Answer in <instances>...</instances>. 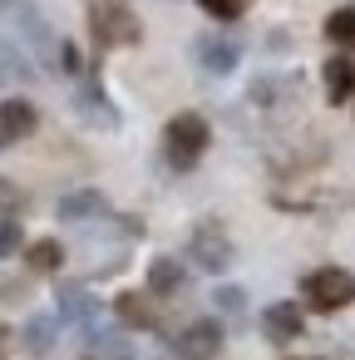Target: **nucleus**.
I'll use <instances>...</instances> for the list:
<instances>
[{"instance_id": "nucleus-20", "label": "nucleus", "mask_w": 355, "mask_h": 360, "mask_svg": "<svg viewBox=\"0 0 355 360\" xmlns=\"http://www.w3.org/2000/svg\"><path fill=\"white\" fill-rule=\"evenodd\" d=\"M20 207H25V193L11 178H0V212H20Z\"/></svg>"}, {"instance_id": "nucleus-9", "label": "nucleus", "mask_w": 355, "mask_h": 360, "mask_svg": "<svg viewBox=\"0 0 355 360\" xmlns=\"http://www.w3.org/2000/svg\"><path fill=\"white\" fill-rule=\"evenodd\" d=\"M104 212H109V198L99 188H79V193L60 198V222H89V217H104Z\"/></svg>"}, {"instance_id": "nucleus-13", "label": "nucleus", "mask_w": 355, "mask_h": 360, "mask_svg": "<svg viewBox=\"0 0 355 360\" xmlns=\"http://www.w3.org/2000/svg\"><path fill=\"white\" fill-rule=\"evenodd\" d=\"M114 311H119L124 326H138V330H153V326H158V311H153L148 296H138V291H124V296L114 301Z\"/></svg>"}, {"instance_id": "nucleus-7", "label": "nucleus", "mask_w": 355, "mask_h": 360, "mask_svg": "<svg viewBox=\"0 0 355 360\" xmlns=\"http://www.w3.org/2000/svg\"><path fill=\"white\" fill-rule=\"evenodd\" d=\"M301 326H306V316H301V306L296 301H271L266 311H262V330H266V340H296L301 335Z\"/></svg>"}, {"instance_id": "nucleus-6", "label": "nucleus", "mask_w": 355, "mask_h": 360, "mask_svg": "<svg viewBox=\"0 0 355 360\" xmlns=\"http://www.w3.org/2000/svg\"><path fill=\"white\" fill-rule=\"evenodd\" d=\"M193 55H198V65H202L207 75H232L237 60H242L237 40H227V35H202V40L193 45Z\"/></svg>"}, {"instance_id": "nucleus-1", "label": "nucleus", "mask_w": 355, "mask_h": 360, "mask_svg": "<svg viewBox=\"0 0 355 360\" xmlns=\"http://www.w3.org/2000/svg\"><path fill=\"white\" fill-rule=\"evenodd\" d=\"M89 30H94V40H99L104 50H114V45H138V40H143L138 15H134L129 6H119V0H99V6L89 11Z\"/></svg>"}, {"instance_id": "nucleus-18", "label": "nucleus", "mask_w": 355, "mask_h": 360, "mask_svg": "<svg viewBox=\"0 0 355 360\" xmlns=\"http://www.w3.org/2000/svg\"><path fill=\"white\" fill-rule=\"evenodd\" d=\"M325 35H330L335 45H355V6H340V11H330V20H325Z\"/></svg>"}, {"instance_id": "nucleus-4", "label": "nucleus", "mask_w": 355, "mask_h": 360, "mask_svg": "<svg viewBox=\"0 0 355 360\" xmlns=\"http://www.w3.org/2000/svg\"><path fill=\"white\" fill-rule=\"evenodd\" d=\"M188 257H193L202 271H227V266H232V242H227V232H222L217 222H202V227H193V237H188Z\"/></svg>"}, {"instance_id": "nucleus-3", "label": "nucleus", "mask_w": 355, "mask_h": 360, "mask_svg": "<svg viewBox=\"0 0 355 360\" xmlns=\"http://www.w3.org/2000/svg\"><path fill=\"white\" fill-rule=\"evenodd\" d=\"M301 291H306V301L316 311H340L345 301H355V276L340 271V266H321V271H311L301 281Z\"/></svg>"}, {"instance_id": "nucleus-22", "label": "nucleus", "mask_w": 355, "mask_h": 360, "mask_svg": "<svg viewBox=\"0 0 355 360\" xmlns=\"http://www.w3.org/2000/svg\"><path fill=\"white\" fill-rule=\"evenodd\" d=\"M212 301H217L222 311H242V301H247V296H242V286H222V291H217Z\"/></svg>"}, {"instance_id": "nucleus-19", "label": "nucleus", "mask_w": 355, "mask_h": 360, "mask_svg": "<svg viewBox=\"0 0 355 360\" xmlns=\"http://www.w3.org/2000/svg\"><path fill=\"white\" fill-rule=\"evenodd\" d=\"M198 6H202L207 15H217V20H237V15L252 6V0H198Z\"/></svg>"}, {"instance_id": "nucleus-10", "label": "nucleus", "mask_w": 355, "mask_h": 360, "mask_svg": "<svg viewBox=\"0 0 355 360\" xmlns=\"http://www.w3.org/2000/svg\"><path fill=\"white\" fill-rule=\"evenodd\" d=\"M35 124L40 119H35V104L30 99H6V104H0V139H6V143L11 139H30Z\"/></svg>"}, {"instance_id": "nucleus-21", "label": "nucleus", "mask_w": 355, "mask_h": 360, "mask_svg": "<svg viewBox=\"0 0 355 360\" xmlns=\"http://www.w3.org/2000/svg\"><path fill=\"white\" fill-rule=\"evenodd\" d=\"M20 222H0V257H11V252H20Z\"/></svg>"}, {"instance_id": "nucleus-5", "label": "nucleus", "mask_w": 355, "mask_h": 360, "mask_svg": "<svg viewBox=\"0 0 355 360\" xmlns=\"http://www.w3.org/2000/svg\"><path fill=\"white\" fill-rule=\"evenodd\" d=\"M173 350H178L183 360H212V355L222 350V326H217V321H193V326L173 340Z\"/></svg>"}, {"instance_id": "nucleus-24", "label": "nucleus", "mask_w": 355, "mask_h": 360, "mask_svg": "<svg viewBox=\"0 0 355 360\" xmlns=\"http://www.w3.org/2000/svg\"><path fill=\"white\" fill-rule=\"evenodd\" d=\"M0 143H6V139H0Z\"/></svg>"}, {"instance_id": "nucleus-11", "label": "nucleus", "mask_w": 355, "mask_h": 360, "mask_svg": "<svg viewBox=\"0 0 355 360\" xmlns=\"http://www.w3.org/2000/svg\"><path fill=\"white\" fill-rule=\"evenodd\" d=\"M325 99L330 104H345L350 94H355V60H345V55H335V60H325Z\"/></svg>"}, {"instance_id": "nucleus-16", "label": "nucleus", "mask_w": 355, "mask_h": 360, "mask_svg": "<svg viewBox=\"0 0 355 360\" xmlns=\"http://www.w3.org/2000/svg\"><path fill=\"white\" fill-rule=\"evenodd\" d=\"M20 335H25V345H30V350H50V345H55V335H60V321H55V316H30Z\"/></svg>"}, {"instance_id": "nucleus-17", "label": "nucleus", "mask_w": 355, "mask_h": 360, "mask_svg": "<svg viewBox=\"0 0 355 360\" xmlns=\"http://www.w3.org/2000/svg\"><path fill=\"white\" fill-rule=\"evenodd\" d=\"M25 262H30V271H60V262H65V247L60 242H35L30 252H25Z\"/></svg>"}, {"instance_id": "nucleus-12", "label": "nucleus", "mask_w": 355, "mask_h": 360, "mask_svg": "<svg viewBox=\"0 0 355 360\" xmlns=\"http://www.w3.org/2000/svg\"><path fill=\"white\" fill-rule=\"evenodd\" d=\"M60 311H65V321H79V326H89V321L99 316V301H94L84 286L65 281V286H60Z\"/></svg>"}, {"instance_id": "nucleus-8", "label": "nucleus", "mask_w": 355, "mask_h": 360, "mask_svg": "<svg viewBox=\"0 0 355 360\" xmlns=\"http://www.w3.org/2000/svg\"><path fill=\"white\" fill-rule=\"evenodd\" d=\"M75 109H79V119H84V124H94V129H119V114H114V104L104 99V89H99L94 79H84V84H79Z\"/></svg>"}, {"instance_id": "nucleus-14", "label": "nucleus", "mask_w": 355, "mask_h": 360, "mask_svg": "<svg viewBox=\"0 0 355 360\" xmlns=\"http://www.w3.org/2000/svg\"><path fill=\"white\" fill-rule=\"evenodd\" d=\"M183 286V266L173 262V257H158V262H148V291H158V296H173Z\"/></svg>"}, {"instance_id": "nucleus-23", "label": "nucleus", "mask_w": 355, "mask_h": 360, "mask_svg": "<svg viewBox=\"0 0 355 360\" xmlns=\"http://www.w3.org/2000/svg\"><path fill=\"white\" fill-rule=\"evenodd\" d=\"M94 345H99V350H109V355H119V360H129V345H124L119 335H94Z\"/></svg>"}, {"instance_id": "nucleus-2", "label": "nucleus", "mask_w": 355, "mask_h": 360, "mask_svg": "<svg viewBox=\"0 0 355 360\" xmlns=\"http://www.w3.org/2000/svg\"><path fill=\"white\" fill-rule=\"evenodd\" d=\"M163 148H168V163H173V168H193V163L202 158V148H207V119H202V114H178V119H168Z\"/></svg>"}, {"instance_id": "nucleus-15", "label": "nucleus", "mask_w": 355, "mask_h": 360, "mask_svg": "<svg viewBox=\"0 0 355 360\" xmlns=\"http://www.w3.org/2000/svg\"><path fill=\"white\" fill-rule=\"evenodd\" d=\"M20 79H30V60L11 40H0V84H20Z\"/></svg>"}]
</instances>
